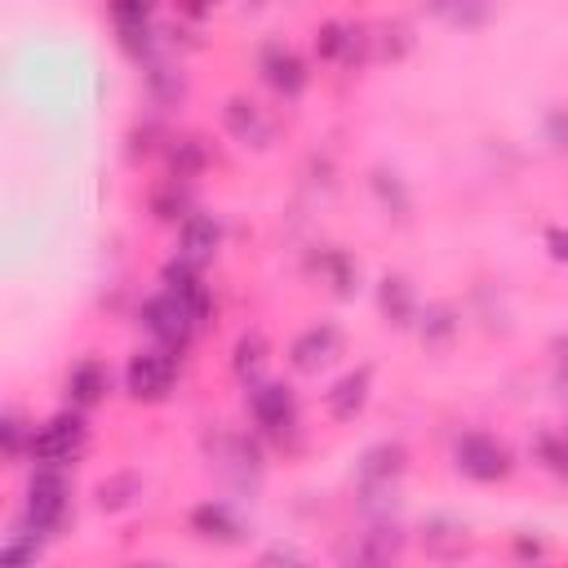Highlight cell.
Masks as SVG:
<instances>
[{"label":"cell","mask_w":568,"mask_h":568,"mask_svg":"<svg viewBox=\"0 0 568 568\" xmlns=\"http://www.w3.org/2000/svg\"><path fill=\"white\" fill-rule=\"evenodd\" d=\"M169 160H173V178H191V173H200L204 169V146H200V138H178V146L169 151Z\"/></svg>","instance_id":"cell-27"},{"label":"cell","mask_w":568,"mask_h":568,"mask_svg":"<svg viewBox=\"0 0 568 568\" xmlns=\"http://www.w3.org/2000/svg\"><path fill=\"white\" fill-rule=\"evenodd\" d=\"M129 568H164V564H129Z\"/></svg>","instance_id":"cell-34"},{"label":"cell","mask_w":568,"mask_h":568,"mask_svg":"<svg viewBox=\"0 0 568 568\" xmlns=\"http://www.w3.org/2000/svg\"><path fill=\"white\" fill-rule=\"evenodd\" d=\"M67 515H71V479L62 475V466H36V475L27 479L18 528H27L36 537H49L67 524Z\"/></svg>","instance_id":"cell-1"},{"label":"cell","mask_w":568,"mask_h":568,"mask_svg":"<svg viewBox=\"0 0 568 568\" xmlns=\"http://www.w3.org/2000/svg\"><path fill=\"white\" fill-rule=\"evenodd\" d=\"M368 390H373V368H368V364L351 368V373L337 377L333 390L324 395L328 417H333V422H355V417L364 413V404H368Z\"/></svg>","instance_id":"cell-14"},{"label":"cell","mask_w":568,"mask_h":568,"mask_svg":"<svg viewBox=\"0 0 568 568\" xmlns=\"http://www.w3.org/2000/svg\"><path fill=\"white\" fill-rule=\"evenodd\" d=\"M377 306H382V315H386V324H395V328H408L422 311H417V293H413V284L404 280V275H382V284H377Z\"/></svg>","instance_id":"cell-17"},{"label":"cell","mask_w":568,"mask_h":568,"mask_svg":"<svg viewBox=\"0 0 568 568\" xmlns=\"http://www.w3.org/2000/svg\"><path fill=\"white\" fill-rule=\"evenodd\" d=\"M532 453H537V462H541L546 470H555V475H568V435H555V430H537V439H532Z\"/></svg>","instance_id":"cell-24"},{"label":"cell","mask_w":568,"mask_h":568,"mask_svg":"<svg viewBox=\"0 0 568 568\" xmlns=\"http://www.w3.org/2000/svg\"><path fill=\"white\" fill-rule=\"evenodd\" d=\"M106 386H111V373H106V364H98V359H80V364L67 373V399H71L75 408L102 404V399H106Z\"/></svg>","instance_id":"cell-18"},{"label":"cell","mask_w":568,"mask_h":568,"mask_svg":"<svg viewBox=\"0 0 568 568\" xmlns=\"http://www.w3.org/2000/svg\"><path fill=\"white\" fill-rule=\"evenodd\" d=\"M404 470H408V453H404V444H395V439L373 444V448L359 457V466H355L359 497H364L368 506H373L377 497H395V488H399Z\"/></svg>","instance_id":"cell-3"},{"label":"cell","mask_w":568,"mask_h":568,"mask_svg":"<svg viewBox=\"0 0 568 568\" xmlns=\"http://www.w3.org/2000/svg\"><path fill=\"white\" fill-rule=\"evenodd\" d=\"M546 138L555 142V151H568V106H555L546 115Z\"/></svg>","instance_id":"cell-31"},{"label":"cell","mask_w":568,"mask_h":568,"mask_svg":"<svg viewBox=\"0 0 568 568\" xmlns=\"http://www.w3.org/2000/svg\"><path fill=\"white\" fill-rule=\"evenodd\" d=\"M111 18H115V31H120V44H124L129 53L146 58V53H151V44H155L151 9H146V4H115V9H111Z\"/></svg>","instance_id":"cell-19"},{"label":"cell","mask_w":568,"mask_h":568,"mask_svg":"<svg viewBox=\"0 0 568 568\" xmlns=\"http://www.w3.org/2000/svg\"><path fill=\"white\" fill-rule=\"evenodd\" d=\"M466 546H470V532H466L462 519H453V515H430V519L422 524V550H426L430 559H457Z\"/></svg>","instance_id":"cell-16"},{"label":"cell","mask_w":568,"mask_h":568,"mask_svg":"<svg viewBox=\"0 0 568 568\" xmlns=\"http://www.w3.org/2000/svg\"><path fill=\"white\" fill-rule=\"evenodd\" d=\"M555 386H559V399H568V351L559 355V368H555Z\"/></svg>","instance_id":"cell-33"},{"label":"cell","mask_w":568,"mask_h":568,"mask_svg":"<svg viewBox=\"0 0 568 568\" xmlns=\"http://www.w3.org/2000/svg\"><path fill=\"white\" fill-rule=\"evenodd\" d=\"M217 244H222L217 217H209V213H186V217H182V226H178V257H182V262L204 266V262H213Z\"/></svg>","instance_id":"cell-13"},{"label":"cell","mask_w":568,"mask_h":568,"mask_svg":"<svg viewBox=\"0 0 568 568\" xmlns=\"http://www.w3.org/2000/svg\"><path fill=\"white\" fill-rule=\"evenodd\" d=\"M146 84H151V93H155L160 102H178V98L186 93V80H182V71H173V67H151V71H146Z\"/></svg>","instance_id":"cell-28"},{"label":"cell","mask_w":568,"mask_h":568,"mask_svg":"<svg viewBox=\"0 0 568 568\" xmlns=\"http://www.w3.org/2000/svg\"><path fill=\"white\" fill-rule=\"evenodd\" d=\"M257 568H311V559L302 550H293V546H271Z\"/></svg>","instance_id":"cell-30"},{"label":"cell","mask_w":568,"mask_h":568,"mask_svg":"<svg viewBox=\"0 0 568 568\" xmlns=\"http://www.w3.org/2000/svg\"><path fill=\"white\" fill-rule=\"evenodd\" d=\"M191 528L200 537H209V541H240L244 537V524L226 501H200L191 510Z\"/></svg>","instance_id":"cell-20"},{"label":"cell","mask_w":568,"mask_h":568,"mask_svg":"<svg viewBox=\"0 0 568 568\" xmlns=\"http://www.w3.org/2000/svg\"><path fill=\"white\" fill-rule=\"evenodd\" d=\"M138 320H142V328H146L164 351H182V346L191 342V333L200 328V320L191 315V306L178 302L173 293H155V297H146L142 311H138Z\"/></svg>","instance_id":"cell-4"},{"label":"cell","mask_w":568,"mask_h":568,"mask_svg":"<svg viewBox=\"0 0 568 568\" xmlns=\"http://www.w3.org/2000/svg\"><path fill=\"white\" fill-rule=\"evenodd\" d=\"M31 435H36V430H27V422H22L13 408L0 417V444H4V457H9V462H18L22 448L31 453Z\"/></svg>","instance_id":"cell-25"},{"label":"cell","mask_w":568,"mask_h":568,"mask_svg":"<svg viewBox=\"0 0 568 568\" xmlns=\"http://www.w3.org/2000/svg\"><path fill=\"white\" fill-rule=\"evenodd\" d=\"M422 324V342L430 346V351H444L453 337H457V315H453V306H444V302H435V306H426L422 315H417Z\"/></svg>","instance_id":"cell-21"},{"label":"cell","mask_w":568,"mask_h":568,"mask_svg":"<svg viewBox=\"0 0 568 568\" xmlns=\"http://www.w3.org/2000/svg\"><path fill=\"white\" fill-rule=\"evenodd\" d=\"M248 413L275 439L293 435V426H297V399H293V390L284 382H257V386H248Z\"/></svg>","instance_id":"cell-8"},{"label":"cell","mask_w":568,"mask_h":568,"mask_svg":"<svg viewBox=\"0 0 568 568\" xmlns=\"http://www.w3.org/2000/svg\"><path fill=\"white\" fill-rule=\"evenodd\" d=\"M266 337L262 333H244L240 342H235V355H231V364H235V373L248 382V386H257V373L266 368Z\"/></svg>","instance_id":"cell-22"},{"label":"cell","mask_w":568,"mask_h":568,"mask_svg":"<svg viewBox=\"0 0 568 568\" xmlns=\"http://www.w3.org/2000/svg\"><path fill=\"white\" fill-rule=\"evenodd\" d=\"M546 248L555 262H568V226H550L546 231Z\"/></svg>","instance_id":"cell-32"},{"label":"cell","mask_w":568,"mask_h":568,"mask_svg":"<svg viewBox=\"0 0 568 568\" xmlns=\"http://www.w3.org/2000/svg\"><path fill=\"white\" fill-rule=\"evenodd\" d=\"M320 271H324V275L333 280V288H337L342 297L351 293V280H355V271H351V262H346V257H342L337 248H328V253H324V262H320Z\"/></svg>","instance_id":"cell-29"},{"label":"cell","mask_w":568,"mask_h":568,"mask_svg":"<svg viewBox=\"0 0 568 568\" xmlns=\"http://www.w3.org/2000/svg\"><path fill=\"white\" fill-rule=\"evenodd\" d=\"M138 493H142L138 475H115V479H106V484L98 488V501H102V510H124Z\"/></svg>","instance_id":"cell-26"},{"label":"cell","mask_w":568,"mask_h":568,"mask_svg":"<svg viewBox=\"0 0 568 568\" xmlns=\"http://www.w3.org/2000/svg\"><path fill=\"white\" fill-rule=\"evenodd\" d=\"M160 280H164V293H173L178 302H186L191 315L204 324V315H209V288H204V280H200V266L173 257V262H164Z\"/></svg>","instance_id":"cell-15"},{"label":"cell","mask_w":568,"mask_h":568,"mask_svg":"<svg viewBox=\"0 0 568 568\" xmlns=\"http://www.w3.org/2000/svg\"><path fill=\"white\" fill-rule=\"evenodd\" d=\"M404 550V532L395 519H373L342 541V568H395Z\"/></svg>","instance_id":"cell-2"},{"label":"cell","mask_w":568,"mask_h":568,"mask_svg":"<svg viewBox=\"0 0 568 568\" xmlns=\"http://www.w3.org/2000/svg\"><path fill=\"white\" fill-rule=\"evenodd\" d=\"M222 120H226V133L240 142V146H271V138H275V120L266 115V106H257L253 98H231L226 102V111H222Z\"/></svg>","instance_id":"cell-11"},{"label":"cell","mask_w":568,"mask_h":568,"mask_svg":"<svg viewBox=\"0 0 568 568\" xmlns=\"http://www.w3.org/2000/svg\"><path fill=\"white\" fill-rule=\"evenodd\" d=\"M342 355V333L333 328V324H311L306 333H297L293 337V346H288V364L297 368V373H320V368H328L333 359Z\"/></svg>","instance_id":"cell-10"},{"label":"cell","mask_w":568,"mask_h":568,"mask_svg":"<svg viewBox=\"0 0 568 568\" xmlns=\"http://www.w3.org/2000/svg\"><path fill=\"white\" fill-rule=\"evenodd\" d=\"M257 67H262V80H266L280 98H297V93L306 89V62H302L288 44H266L262 58H257Z\"/></svg>","instance_id":"cell-12"},{"label":"cell","mask_w":568,"mask_h":568,"mask_svg":"<svg viewBox=\"0 0 568 568\" xmlns=\"http://www.w3.org/2000/svg\"><path fill=\"white\" fill-rule=\"evenodd\" d=\"M368 44H373V36L359 22H324L315 31V49L333 67H359L368 58Z\"/></svg>","instance_id":"cell-9"},{"label":"cell","mask_w":568,"mask_h":568,"mask_svg":"<svg viewBox=\"0 0 568 568\" xmlns=\"http://www.w3.org/2000/svg\"><path fill=\"white\" fill-rule=\"evenodd\" d=\"M453 462L466 479H479V484H493V479H506L510 475V448L484 430H470L453 444Z\"/></svg>","instance_id":"cell-6"},{"label":"cell","mask_w":568,"mask_h":568,"mask_svg":"<svg viewBox=\"0 0 568 568\" xmlns=\"http://www.w3.org/2000/svg\"><path fill=\"white\" fill-rule=\"evenodd\" d=\"M89 439V426L80 413H53L36 435H31V462L36 466H62L71 462Z\"/></svg>","instance_id":"cell-5"},{"label":"cell","mask_w":568,"mask_h":568,"mask_svg":"<svg viewBox=\"0 0 568 568\" xmlns=\"http://www.w3.org/2000/svg\"><path fill=\"white\" fill-rule=\"evenodd\" d=\"M40 546H44V537H36L27 528H13V537L0 546V568H36Z\"/></svg>","instance_id":"cell-23"},{"label":"cell","mask_w":568,"mask_h":568,"mask_svg":"<svg viewBox=\"0 0 568 568\" xmlns=\"http://www.w3.org/2000/svg\"><path fill=\"white\" fill-rule=\"evenodd\" d=\"M173 377H178V364H173V351H164V346L138 351V355L129 359V368H124V386H129V395L142 399V404L164 399V395L173 390Z\"/></svg>","instance_id":"cell-7"}]
</instances>
